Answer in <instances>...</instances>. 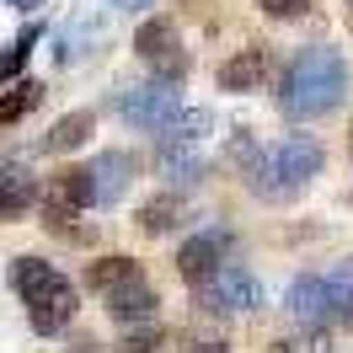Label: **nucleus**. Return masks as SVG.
I'll use <instances>...</instances> for the list:
<instances>
[{
    "label": "nucleus",
    "mask_w": 353,
    "mask_h": 353,
    "mask_svg": "<svg viewBox=\"0 0 353 353\" xmlns=\"http://www.w3.org/2000/svg\"><path fill=\"white\" fill-rule=\"evenodd\" d=\"M102 316L118 321V327H145V321L161 316V289H155L150 279H145V284H129V289H112V294H102Z\"/></svg>",
    "instance_id": "obj_13"
},
{
    "label": "nucleus",
    "mask_w": 353,
    "mask_h": 353,
    "mask_svg": "<svg viewBox=\"0 0 353 353\" xmlns=\"http://www.w3.org/2000/svg\"><path fill=\"white\" fill-rule=\"evenodd\" d=\"M172 54H182V27H176V17H166V11H150L145 22L134 27V59L150 70V65H161V59H172Z\"/></svg>",
    "instance_id": "obj_12"
},
{
    "label": "nucleus",
    "mask_w": 353,
    "mask_h": 353,
    "mask_svg": "<svg viewBox=\"0 0 353 353\" xmlns=\"http://www.w3.org/2000/svg\"><path fill=\"white\" fill-rule=\"evenodd\" d=\"M348 86H353V65L343 48L332 43H300L289 54V65L279 70V91L273 102L289 123H321L332 112L348 102Z\"/></svg>",
    "instance_id": "obj_1"
},
{
    "label": "nucleus",
    "mask_w": 353,
    "mask_h": 353,
    "mask_svg": "<svg viewBox=\"0 0 353 353\" xmlns=\"http://www.w3.org/2000/svg\"><path fill=\"white\" fill-rule=\"evenodd\" d=\"M182 353H230V337H199L193 348H182Z\"/></svg>",
    "instance_id": "obj_26"
},
{
    "label": "nucleus",
    "mask_w": 353,
    "mask_h": 353,
    "mask_svg": "<svg viewBox=\"0 0 353 353\" xmlns=\"http://www.w3.org/2000/svg\"><path fill=\"white\" fill-rule=\"evenodd\" d=\"M182 108H188L182 86H166V81H150V75L134 81V86H118V97H112V112L139 134H166Z\"/></svg>",
    "instance_id": "obj_3"
},
{
    "label": "nucleus",
    "mask_w": 353,
    "mask_h": 353,
    "mask_svg": "<svg viewBox=\"0 0 353 353\" xmlns=\"http://www.w3.org/2000/svg\"><path fill=\"white\" fill-rule=\"evenodd\" d=\"M252 6L263 11L268 22H300V17H310L316 0H252Z\"/></svg>",
    "instance_id": "obj_24"
},
{
    "label": "nucleus",
    "mask_w": 353,
    "mask_h": 353,
    "mask_svg": "<svg viewBox=\"0 0 353 353\" xmlns=\"http://www.w3.org/2000/svg\"><path fill=\"white\" fill-rule=\"evenodd\" d=\"M134 182H139V155H134V150H97L86 161L91 209H112V203H123Z\"/></svg>",
    "instance_id": "obj_6"
},
{
    "label": "nucleus",
    "mask_w": 353,
    "mask_h": 353,
    "mask_svg": "<svg viewBox=\"0 0 353 353\" xmlns=\"http://www.w3.org/2000/svg\"><path fill=\"white\" fill-rule=\"evenodd\" d=\"M348 150H353V129H348Z\"/></svg>",
    "instance_id": "obj_30"
},
{
    "label": "nucleus",
    "mask_w": 353,
    "mask_h": 353,
    "mask_svg": "<svg viewBox=\"0 0 353 353\" xmlns=\"http://www.w3.org/2000/svg\"><path fill=\"white\" fill-rule=\"evenodd\" d=\"M108 6H112V11H129V17H139V22L155 11V0H108Z\"/></svg>",
    "instance_id": "obj_25"
},
{
    "label": "nucleus",
    "mask_w": 353,
    "mask_h": 353,
    "mask_svg": "<svg viewBox=\"0 0 353 353\" xmlns=\"http://www.w3.org/2000/svg\"><path fill=\"white\" fill-rule=\"evenodd\" d=\"M268 81H273V54H268L263 43L236 48V54L220 59V70H214V86H220L225 97H252V91H263Z\"/></svg>",
    "instance_id": "obj_9"
},
{
    "label": "nucleus",
    "mask_w": 353,
    "mask_h": 353,
    "mask_svg": "<svg viewBox=\"0 0 353 353\" xmlns=\"http://www.w3.org/2000/svg\"><path fill=\"white\" fill-rule=\"evenodd\" d=\"M43 199V182L27 172L22 161H0V220H22Z\"/></svg>",
    "instance_id": "obj_15"
},
{
    "label": "nucleus",
    "mask_w": 353,
    "mask_h": 353,
    "mask_svg": "<svg viewBox=\"0 0 353 353\" xmlns=\"http://www.w3.org/2000/svg\"><path fill=\"white\" fill-rule=\"evenodd\" d=\"M91 134H97V108H70L48 123V134L38 139V150L43 155H75Z\"/></svg>",
    "instance_id": "obj_16"
},
{
    "label": "nucleus",
    "mask_w": 353,
    "mask_h": 353,
    "mask_svg": "<svg viewBox=\"0 0 353 353\" xmlns=\"http://www.w3.org/2000/svg\"><path fill=\"white\" fill-rule=\"evenodd\" d=\"M6 279H11V289H17V300H22L27 310L43 305V300H54L59 289H70V279L59 273V263H48V257H38V252H22V257H11Z\"/></svg>",
    "instance_id": "obj_8"
},
{
    "label": "nucleus",
    "mask_w": 353,
    "mask_h": 353,
    "mask_svg": "<svg viewBox=\"0 0 353 353\" xmlns=\"http://www.w3.org/2000/svg\"><path fill=\"white\" fill-rule=\"evenodd\" d=\"M166 343V327L161 321H145V327H123V337L112 343V353H155Z\"/></svg>",
    "instance_id": "obj_22"
},
{
    "label": "nucleus",
    "mask_w": 353,
    "mask_h": 353,
    "mask_svg": "<svg viewBox=\"0 0 353 353\" xmlns=\"http://www.w3.org/2000/svg\"><path fill=\"white\" fill-rule=\"evenodd\" d=\"M209 134H214V108H182L176 123L161 134V145H193V150H199Z\"/></svg>",
    "instance_id": "obj_21"
},
{
    "label": "nucleus",
    "mask_w": 353,
    "mask_h": 353,
    "mask_svg": "<svg viewBox=\"0 0 353 353\" xmlns=\"http://www.w3.org/2000/svg\"><path fill=\"white\" fill-rule=\"evenodd\" d=\"M43 102V81L38 75H22V81H11V91H0V129H11V123H22L27 112Z\"/></svg>",
    "instance_id": "obj_20"
},
{
    "label": "nucleus",
    "mask_w": 353,
    "mask_h": 353,
    "mask_svg": "<svg viewBox=\"0 0 353 353\" xmlns=\"http://www.w3.org/2000/svg\"><path fill=\"white\" fill-rule=\"evenodd\" d=\"M257 155H263V145L252 139V129H236V134H230V145H225V166H230L236 176L252 172V161H257Z\"/></svg>",
    "instance_id": "obj_23"
},
{
    "label": "nucleus",
    "mask_w": 353,
    "mask_h": 353,
    "mask_svg": "<svg viewBox=\"0 0 353 353\" xmlns=\"http://www.w3.org/2000/svg\"><path fill=\"white\" fill-rule=\"evenodd\" d=\"M48 38V22H22V32L11 38V43H0V86H11V81H22V70H27V59H32V48Z\"/></svg>",
    "instance_id": "obj_18"
},
{
    "label": "nucleus",
    "mask_w": 353,
    "mask_h": 353,
    "mask_svg": "<svg viewBox=\"0 0 353 353\" xmlns=\"http://www.w3.org/2000/svg\"><path fill=\"white\" fill-rule=\"evenodd\" d=\"M182 220H188V199H182V193H155V199H145L139 209H134V230L150 236V241L182 230Z\"/></svg>",
    "instance_id": "obj_17"
},
{
    "label": "nucleus",
    "mask_w": 353,
    "mask_h": 353,
    "mask_svg": "<svg viewBox=\"0 0 353 353\" xmlns=\"http://www.w3.org/2000/svg\"><path fill=\"white\" fill-rule=\"evenodd\" d=\"M81 284H86L91 294H112V289L145 284V263L129 257V252H97V257L81 268Z\"/></svg>",
    "instance_id": "obj_11"
},
{
    "label": "nucleus",
    "mask_w": 353,
    "mask_h": 353,
    "mask_svg": "<svg viewBox=\"0 0 353 353\" xmlns=\"http://www.w3.org/2000/svg\"><path fill=\"white\" fill-rule=\"evenodd\" d=\"M348 27H353V0H348Z\"/></svg>",
    "instance_id": "obj_29"
},
{
    "label": "nucleus",
    "mask_w": 353,
    "mask_h": 353,
    "mask_svg": "<svg viewBox=\"0 0 353 353\" xmlns=\"http://www.w3.org/2000/svg\"><path fill=\"white\" fill-rule=\"evenodd\" d=\"M263 305H268L263 279H257L246 263H236V257L199 289V310H209V316H257Z\"/></svg>",
    "instance_id": "obj_4"
},
{
    "label": "nucleus",
    "mask_w": 353,
    "mask_h": 353,
    "mask_svg": "<svg viewBox=\"0 0 353 353\" xmlns=\"http://www.w3.org/2000/svg\"><path fill=\"white\" fill-rule=\"evenodd\" d=\"M6 6H11V11H22V17H32V11H38V6H48V0H6Z\"/></svg>",
    "instance_id": "obj_27"
},
{
    "label": "nucleus",
    "mask_w": 353,
    "mask_h": 353,
    "mask_svg": "<svg viewBox=\"0 0 353 353\" xmlns=\"http://www.w3.org/2000/svg\"><path fill=\"white\" fill-rule=\"evenodd\" d=\"M75 316H81V294H75V289H59L54 300H43V305L27 310V327L38 332V337H59V332H70Z\"/></svg>",
    "instance_id": "obj_19"
},
{
    "label": "nucleus",
    "mask_w": 353,
    "mask_h": 353,
    "mask_svg": "<svg viewBox=\"0 0 353 353\" xmlns=\"http://www.w3.org/2000/svg\"><path fill=\"white\" fill-rule=\"evenodd\" d=\"M284 316L294 321V327H305V332H332V300H327V284H321V268L316 273H294L284 289Z\"/></svg>",
    "instance_id": "obj_7"
},
{
    "label": "nucleus",
    "mask_w": 353,
    "mask_h": 353,
    "mask_svg": "<svg viewBox=\"0 0 353 353\" xmlns=\"http://www.w3.org/2000/svg\"><path fill=\"white\" fill-rule=\"evenodd\" d=\"M294 353H343V348H327V337H316V343H305V348H294Z\"/></svg>",
    "instance_id": "obj_28"
},
{
    "label": "nucleus",
    "mask_w": 353,
    "mask_h": 353,
    "mask_svg": "<svg viewBox=\"0 0 353 353\" xmlns=\"http://www.w3.org/2000/svg\"><path fill=\"white\" fill-rule=\"evenodd\" d=\"M230 257H236V230H230V225H203V230H193L188 241L176 246L172 268H176V279H182V284L203 289L225 263H230Z\"/></svg>",
    "instance_id": "obj_5"
},
{
    "label": "nucleus",
    "mask_w": 353,
    "mask_h": 353,
    "mask_svg": "<svg viewBox=\"0 0 353 353\" xmlns=\"http://www.w3.org/2000/svg\"><path fill=\"white\" fill-rule=\"evenodd\" d=\"M108 38V17H97V11H81L70 27H59L54 38H48V54H54V65L65 70V65H75L81 54H91V48Z\"/></svg>",
    "instance_id": "obj_14"
},
{
    "label": "nucleus",
    "mask_w": 353,
    "mask_h": 353,
    "mask_svg": "<svg viewBox=\"0 0 353 353\" xmlns=\"http://www.w3.org/2000/svg\"><path fill=\"white\" fill-rule=\"evenodd\" d=\"M321 172H327L321 134H284V139L263 145V155L252 161V172H246L241 182L257 203H294Z\"/></svg>",
    "instance_id": "obj_2"
},
{
    "label": "nucleus",
    "mask_w": 353,
    "mask_h": 353,
    "mask_svg": "<svg viewBox=\"0 0 353 353\" xmlns=\"http://www.w3.org/2000/svg\"><path fill=\"white\" fill-rule=\"evenodd\" d=\"M155 172H161V182H166V193H188V188H203L209 182V172H214V161L203 150H193V145H161L155 150Z\"/></svg>",
    "instance_id": "obj_10"
}]
</instances>
